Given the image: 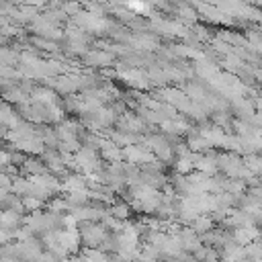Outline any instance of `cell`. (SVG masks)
<instances>
[{
	"instance_id": "cell-9",
	"label": "cell",
	"mask_w": 262,
	"mask_h": 262,
	"mask_svg": "<svg viewBox=\"0 0 262 262\" xmlns=\"http://www.w3.org/2000/svg\"><path fill=\"white\" fill-rule=\"evenodd\" d=\"M20 201H23V207L29 209V211H33V213L43 205V201L37 199V196H20Z\"/></svg>"
},
{
	"instance_id": "cell-6",
	"label": "cell",
	"mask_w": 262,
	"mask_h": 262,
	"mask_svg": "<svg viewBox=\"0 0 262 262\" xmlns=\"http://www.w3.org/2000/svg\"><path fill=\"white\" fill-rule=\"evenodd\" d=\"M211 225H213V217H209V215H199V217L190 223L192 231H196V233H207V231L211 229Z\"/></svg>"
},
{
	"instance_id": "cell-5",
	"label": "cell",
	"mask_w": 262,
	"mask_h": 262,
	"mask_svg": "<svg viewBox=\"0 0 262 262\" xmlns=\"http://www.w3.org/2000/svg\"><path fill=\"white\" fill-rule=\"evenodd\" d=\"M23 170H25V172H29V174H33V176L47 174V168H45L39 160H33V158H27V160L23 162Z\"/></svg>"
},
{
	"instance_id": "cell-10",
	"label": "cell",
	"mask_w": 262,
	"mask_h": 262,
	"mask_svg": "<svg viewBox=\"0 0 262 262\" xmlns=\"http://www.w3.org/2000/svg\"><path fill=\"white\" fill-rule=\"evenodd\" d=\"M68 262H90V260H88L84 254H76V256H72Z\"/></svg>"
},
{
	"instance_id": "cell-2",
	"label": "cell",
	"mask_w": 262,
	"mask_h": 262,
	"mask_svg": "<svg viewBox=\"0 0 262 262\" xmlns=\"http://www.w3.org/2000/svg\"><path fill=\"white\" fill-rule=\"evenodd\" d=\"M123 158H127L131 166H137V164H145V166H147V162H149V164L154 162L149 149H147V147H141V145L123 147Z\"/></svg>"
},
{
	"instance_id": "cell-8",
	"label": "cell",
	"mask_w": 262,
	"mask_h": 262,
	"mask_svg": "<svg viewBox=\"0 0 262 262\" xmlns=\"http://www.w3.org/2000/svg\"><path fill=\"white\" fill-rule=\"evenodd\" d=\"M88 63H98V66H108L111 63V55L104 53V51H90L88 55Z\"/></svg>"
},
{
	"instance_id": "cell-4",
	"label": "cell",
	"mask_w": 262,
	"mask_h": 262,
	"mask_svg": "<svg viewBox=\"0 0 262 262\" xmlns=\"http://www.w3.org/2000/svg\"><path fill=\"white\" fill-rule=\"evenodd\" d=\"M61 188H63L68 194H70V192H78V190H84V188H86V178H84L82 174H70V176L63 180Z\"/></svg>"
},
{
	"instance_id": "cell-1",
	"label": "cell",
	"mask_w": 262,
	"mask_h": 262,
	"mask_svg": "<svg viewBox=\"0 0 262 262\" xmlns=\"http://www.w3.org/2000/svg\"><path fill=\"white\" fill-rule=\"evenodd\" d=\"M145 143H147V149L154 151V156L160 158V160H168L172 156L170 141L164 139V135H151V137L145 139Z\"/></svg>"
},
{
	"instance_id": "cell-3",
	"label": "cell",
	"mask_w": 262,
	"mask_h": 262,
	"mask_svg": "<svg viewBox=\"0 0 262 262\" xmlns=\"http://www.w3.org/2000/svg\"><path fill=\"white\" fill-rule=\"evenodd\" d=\"M217 158L215 156H196L194 158V168L201 172V174H205V176H211L215 170H217Z\"/></svg>"
},
{
	"instance_id": "cell-7",
	"label": "cell",
	"mask_w": 262,
	"mask_h": 262,
	"mask_svg": "<svg viewBox=\"0 0 262 262\" xmlns=\"http://www.w3.org/2000/svg\"><path fill=\"white\" fill-rule=\"evenodd\" d=\"M108 213H111L115 219H119V221H129V219H127V217H129V205H127V203H119V205H113Z\"/></svg>"
}]
</instances>
